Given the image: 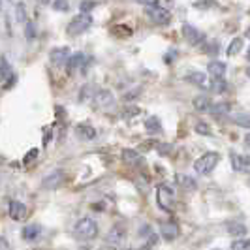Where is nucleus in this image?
<instances>
[{
    "instance_id": "1",
    "label": "nucleus",
    "mask_w": 250,
    "mask_h": 250,
    "mask_svg": "<svg viewBox=\"0 0 250 250\" xmlns=\"http://www.w3.org/2000/svg\"><path fill=\"white\" fill-rule=\"evenodd\" d=\"M74 233L79 241H92V239L98 237V222L90 216H83L77 220Z\"/></svg>"
},
{
    "instance_id": "2",
    "label": "nucleus",
    "mask_w": 250,
    "mask_h": 250,
    "mask_svg": "<svg viewBox=\"0 0 250 250\" xmlns=\"http://www.w3.org/2000/svg\"><path fill=\"white\" fill-rule=\"evenodd\" d=\"M156 201L158 207L166 213H173L175 211V190L169 185H160L156 188Z\"/></svg>"
},
{
    "instance_id": "3",
    "label": "nucleus",
    "mask_w": 250,
    "mask_h": 250,
    "mask_svg": "<svg viewBox=\"0 0 250 250\" xmlns=\"http://www.w3.org/2000/svg\"><path fill=\"white\" fill-rule=\"evenodd\" d=\"M218 162H220V154L214 152V150H209V152L201 154L200 158L194 162V169H196V173H200V175H207V173H211L214 167H216Z\"/></svg>"
},
{
    "instance_id": "4",
    "label": "nucleus",
    "mask_w": 250,
    "mask_h": 250,
    "mask_svg": "<svg viewBox=\"0 0 250 250\" xmlns=\"http://www.w3.org/2000/svg\"><path fill=\"white\" fill-rule=\"evenodd\" d=\"M92 25V15L90 13H79V15H75L74 19L70 21V25H68V34L70 36H77V34H83L87 28H90Z\"/></svg>"
},
{
    "instance_id": "5",
    "label": "nucleus",
    "mask_w": 250,
    "mask_h": 250,
    "mask_svg": "<svg viewBox=\"0 0 250 250\" xmlns=\"http://www.w3.org/2000/svg\"><path fill=\"white\" fill-rule=\"evenodd\" d=\"M147 17L158 26H167L171 23V13L166 8H160V6H149L147 8Z\"/></svg>"
},
{
    "instance_id": "6",
    "label": "nucleus",
    "mask_w": 250,
    "mask_h": 250,
    "mask_svg": "<svg viewBox=\"0 0 250 250\" xmlns=\"http://www.w3.org/2000/svg\"><path fill=\"white\" fill-rule=\"evenodd\" d=\"M92 104L96 105V109H111L113 105H115V96L107 88H100V90L94 92Z\"/></svg>"
},
{
    "instance_id": "7",
    "label": "nucleus",
    "mask_w": 250,
    "mask_h": 250,
    "mask_svg": "<svg viewBox=\"0 0 250 250\" xmlns=\"http://www.w3.org/2000/svg\"><path fill=\"white\" fill-rule=\"evenodd\" d=\"M125 239H126V228L123 224H117L107 231L105 243H107L109 247H121V245L125 243Z\"/></svg>"
},
{
    "instance_id": "8",
    "label": "nucleus",
    "mask_w": 250,
    "mask_h": 250,
    "mask_svg": "<svg viewBox=\"0 0 250 250\" xmlns=\"http://www.w3.org/2000/svg\"><path fill=\"white\" fill-rule=\"evenodd\" d=\"M181 30H183V38L187 40L190 45H200V43L205 42V34L200 32L196 26H192L190 23H185Z\"/></svg>"
},
{
    "instance_id": "9",
    "label": "nucleus",
    "mask_w": 250,
    "mask_h": 250,
    "mask_svg": "<svg viewBox=\"0 0 250 250\" xmlns=\"http://www.w3.org/2000/svg\"><path fill=\"white\" fill-rule=\"evenodd\" d=\"M85 62H87V55H85V53H81V51L72 53V55L68 57V61H66V72H68V75H72L75 70L83 68Z\"/></svg>"
},
{
    "instance_id": "10",
    "label": "nucleus",
    "mask_w": 250,
    "mask_h": 250,
    "mask_svg": "<svg viewBox=\"0 0 250 250\" xmlns=\"http://www.w3.org/2000/svg\"><path fill=\"white\" fill-rule=\"evenodd\" d=\"M8 214L12 216V220H17V222H21V220H25V218H26V214H28V209H26L25 203L13 200V201H10V205H8Z\"/></svg>"
},
{
    "instance_id": "11",
    "label": "nucleus",
    "mask_w": 250,
    "mask_h": 250,
    "mask_svg": "<svg viewBox=\"0 0 250 250\" xmlns=\"http://www.w3.org/2000/svg\"><path fill=\"white\" fill-rule=\"evenodd\" d=\"M75 136L79 139H85V141H92V139H96L98 132H96L94 126L88 125V123H79L75 126Z\"/></svg>"
},
{
    "instance_id": "12",
    "label": "nucleus",
    "mask_w": 250,
    "mask_h": 250,
    "mask_svg": "<svg viewBox=\"0 0 250 250\" xmlns=\"http://www.w3.org/2000/svg\"><path fill=\"white\" fill-rule=\"evenodd\" d=\"M70 55H72L70 47H53L49 53V61L57 66H66V61Z\"/></svg>"
},
{
    "instance_id": "13",
    "label": "nucleus",
    "mask_w": 250,
    "mask_h": 250,
    "mask_svg": "<svg viewBox=\"0 0 250 250\" xmlns=\"http://www.w3.org/2000/svg\"><path fill=\"white\" fill-rule=\"evenodd\" d=\"M64 181H66V173H64V171H53V173H49V175L43 179L42 187L49 188V190H55V188L62 187Z\"/></svg>"
},
{
    "instance_id": "14",
    "label": "nucleus",
    "mask_w": 250,
    "mask_h": 250,
    "mask_svg": "<svg viewBox=\"0 0 250 250\" xmlns=\"http://www.w3.org/2000/svg\"><path fill=\"white\" fill-rule=\"evenodd\" d=\"M179 233H181V229H179L177 222H162V224H160V235H162V239H166L167 243L175 241V239L179 237Z\"/></svg>"
},
{
    "instance_id": "15",
    "label": "nucleus",
    "mask_w": 250,
    "mask_h": 250,
    "mask_svg": "<svg viewBox=\"0 0 250 250\" xmlns=\"http://www.w3.org/2000/svg\"><path fill=\"white\" fill-rule=\"evenodd\" d=\"M121 158H123V162L128 164V166H139V164L143 162V156H141L136 149H123Z\"/></svg>"
},
{
    "instance_id": "16",
    "label": "nucleus",
    "mask_w": 250,
    "mask_h": 250,
    "mask_svg": "<svg viewBox=\"0 0 250 250\" xmlns=\"http://www.w3.org/2000/svg\"><path fill=\"white\" fill-rule=\"evenodd\" d=\"M139 237L147 239V245H145V247H154V245L158 243V235L154 233V229H152L150 224H143L139 228Z\"/></svg>"
},
{
    "instance_id": "17",
    "label": "nucleus",
    "mask_w": 250,
    "mask_h": 250,
    "mask_svg": "<svg viewBox=\"0 0 250 250\" xmlns=\"http://www.w3.org/2000/svg\"><path fill=\"white\" fill-rule=\"evenodd\" d=\"M187 81L190 83H194V85H198L201 88H209V77L207 74H201V72H188L187 74Z\"/></svg>"
},
{
    "instance_id": "18",
    "label": "nucleus",
    "mask_w": 250,
    "mask_h": 250,
    "mask_svg": "<svg viewBox=\"0 0 250 250\" xmlns=\"http://www.w3.org/2000/svg\"><path fill=\"white\" fill-rule=\"evenodd\" d=\"M175 185L177 187H181V188H185V190H196V188H198L196 181H194L190 175H185V173H177Z\"/></svg>"
},
{
    "instance_id": "19",
    "label": "nucleus",
    "mask_w": 250,
    "mask_h": 250,
    "mask_svg": "<svg viewBox=\"0 0 250 250\" xmlns=\"http://www.w3.org/2000/svg\"><path fill=\"white\" fill-rule=\"evenodd\" d=\"M145 130H147V134L150 136H156V134H160L162 132V123H160V119L158 117H149V119H145Z\"/></svg>"
},
{
    "instance_id": "20",
    "label": "nucleus",
    "mask_w": 250,
    "mask_h": 250,
    "mask_svg": "<svg viewBox=\"0 0 250 250\" xmlns=\"http://www.w3.org/2000/svg\"><path fill=\"white\" fill-rule=\"evenodd\" d=\"M40 233H42V226L40 224H26L25 228H23V239L25 241H36L38 237H40Z\"/></svg>"
},
{
    "instance_id": "21",
    "label": "nucleus",
    "mask_w": 250,
    "mask_h": 250,
    "mask_svg": "<svg viewBox=\"0 0 250 250\" xmlns=\"http://www.w3.org/2000/svg\"><path fill=\"white\" fill-rule=\"evenodd\" d=\"M207 72H209L211 77H222L226 74V64L222 61H213L207 66Z\"/></svg>"
},
{
    "instance_id": "22",
    "label": "nucleus",
    "mask_w": 250,
    "mask_h": 250,
    "mask_svg": "<svg viewBox=\"0 0 250 250\" xmlns=\"http://www.w3.org/2000/svg\"><path fill=\"white\" fill-rule=\"evenodd\" d=\"M228 233L231 235V237H245L247 233H249V229H247V226L245 224H239V222H233V224H228Z\"/></svg>"
},
{
    "instance_id": "23",
    "label": "nucleus",
    "mask_w": 250,
    "mask_h": 250,
    "mask_svg": "<svg viewBox=\"0 0 250 250\" xmlns=\"http://www.w3.org/2000/svg\"><path fill=\"white\" fill-rule=\"evenodd\" d=\"M211 104H213V102H211V98H209V96L201 94V96H198V98H194V109H196V111L205 113V111H209Z\"/></svg>"
},
{
    "instance_id": "24",
    "label": "nucleus",
    "mask_w": 250,
    "mask_h": 250,
    "mask_svg": "<svg viewBox=\"0 0 250 250\" xmlns=\"http://www.w3.org/2000/svg\"><path fill=\"white\" fill-rule=\"evenodd\" d=\"M231 109V104L229 102H218V104H211V107H209V113L211 115H228Z\"/></svg>"
},
{
    "instance_id": "25",
    "label": "nucleus",
    "mask_w": 250,
    "mask_h": 250,
    "mask_svg": "<svg viewBox=\"0 0 250 250\" xmlns=\"http://www.w3.org/2000/svg\"><path fill=\"white\" fill-rule=\"evenodd\" d=\"M209 88H211L213 92H226V90H228V81L224 79V75H222V77H211Z\"/></svg>"
},
{
    "instance_id": "26",
    "label": "nucleus",
    "mask_w": 250,
    "mask_h": 250,
    "mask_svg": "<svg viewBox=\"0 0 250 250\" xmlns=\"http://www.w3.org/2000/svg\"><path fill=\"white\" fill-rule=\"evenodd\" d=\"M12 74H13L12 66H10V62H8V59L2 55V57H0V81H6Z\"/></svg>"
},
{
    "instance_id": "27",
    "label": "nucleus",
    "mask_w": 250,
    "mask_h": 250,
    "mask_svg": "<svg viewBox=\"0 0 250 250\" xmlns=\"http://www.w3.org/2000/svg\"><path fill=\"white\" fill-rule=\"evenodd\" d=\"M113 34L119 38H130L134 34V28L130 25H115L113 26Z\"/></svg>"
},
{
    "instance_id": "28",
    "label": "nucleus",
    "mask_w": 250,
    "mask_h": 250,
    "mask_svg": "<svg viewBox=\"0 0 250 250\" xmlns=\"http://www.w3.org/2000/svg\"><path fill=\"white\" fill-rule=\"evenodd\" d=\"M241 49H243V38H233L228 45V57H235Z\"/></svg>"
},
{
    "instance_id": "29",
    "label": "nucleus",
    "mask_w": 250,
    "mask_h": 250,
    "mask_svg": "<svg viewBox=\"0 0 250 250\" xmlns=\"http://www.w3.org/2000/svg\"><path fill=\"white\" fill-rule=\"evenodd\" d=\"M231 121L237 126H243V128H249L250 130V115H245V113H237L231 117Z\"/></svg>"
},
{
    "instance_id": "30",
    "label": "nucleus",
    "mask_w": 250,
    "mask_h": 250,
    "mask_svg": "<svg viewBox=\"0 0 250 250\" xmlns=\"http://www.w3.org/2000/svg\"><path fill=\"white\" fill-rule=\"evenodd\" d=\"M141 109H139L138 105H132V104H128L125 109H123V119H132V117H136L139 115Z\"/></svg>"
},
{
    "instance_id": "31",
    "label": "nucleus",
    "mask_w": 250,
    "mask_h": 250,
    "mask_svg": "<svg viewBox=\"0 0 250 250\" xmlns=\"http://www.w3.org/2000/svg\"><path fill=\"white\" fill-rule=\"evenodd\" d=\"M15 17H17L19 23H25L26 21V6L23 2H19V4L15 6Z\"/></svg>"
},
{
    "instance_id": "32",
    "label": "nucleus",
    "mask_w": 250,
    "mask_h": 250,
    "mask_svg": "<svg viewBox=\"0 0 250 250\" xmlns=\"http://www.w3.org/2000/svg\"><path fill=\"white\" fill-rule=\"evenodd\" d=\"M194 130H196V134H200V136H213V128L207 125V123H198Z\"/></svg>"
},
{
    "instance_id": "33",
    "label": "nucleus",
    "mask_w": 250,
    "mask_h": 250,
    "mask_svg": "<svg viewBox=\"0 0 250 250\" xmlns=\"http://www.w3.org/2000/svg\"><path fill=\"white\" fill-rule=\"evenodd\" d=\"M51 6H53V10H57V12H62V13H66L68 10H70V4H68L66 0H55Z\"/></svg>"
},
{
    "instance_id": "34",
    "label": "nucleus",
    "mask_w": 250,
    "mask_h": 250,
    "mask_svg": "<svg viewBox=\"0 0 250 250\" xmlns=\"http://www.w3.org/2000/svg\"><path fill=\"white\" fill-rule=\"evenodd\" d=\"M239 171L250 175V156H241V160H239Z\"/></svg>"
},
{
    "instance_id": "35",
    "label": "nucleus",
    "mask_w": 250,
    "mask_h": 250,
    "mask_svg": "<svg viewBox=\"0 0 250 250\" xmlns=\"http://www.w3.org/2000/svg\"><path fill=\"white\" fill-rule=\"evenodd\" d=\"M94 8H96V2H92V0H83V2L79 4V10L83 13H90Z\"/></svg>"
},
{
    "instance_id": "36",
    "label": "nucleus",
    "mask_w": 250,
    "mask_h": 250,
    "mask_svg": "<svg viewBox=\"0 0 250 250\" xmlns=\"http://www.w3.org/2000/svg\"><path fill=\"white\" fill-rule=\"evenodd\" d=\"M38 154H40V149L38 147H34V149H30L28 152L25 154V158H23V164H30V162H34L38 158Z\"/></svg>"
},
{
    "instance_id": "37",
    "label": "nucleus",
    "mask_w": 250,
    "mask_h": 250,
    "mask_svg": "<svg viewBox=\"0 0 250 250\" xmlns=\"http://www.w3.org/2000/svg\"><path fill=\"white\" fill-rule=\"evenodd\" d=\"M25 36L28 38V40H34V38H36V28H34V23L25 21Z\"/></svg>"
},
{
    "instance_id": "38",
    "label": "nucleus",
    "mask_w": 250,
    "mask_h": 250,
    "mask_svg": "<svg viewBox=\"0 0 250 250\" xmlns=\"http://www.w3.org/2000/svg\"><path fill=\"white\" fill-rule=\"evenodd\" d=\"M231 249H250V239L239 237L237 241L231 243Z\"/></svg>"
},
{
    "instance_id": "39",
    "label": "nucleus",
    "mask_w": 250,
    "mask_h": 250,
    "mask_svg": "<svg viewBox=\"0 0 250 250\" xmlns=\"http://www.w3.org/2000/svg\"><path fill=\"white\" fill-rule=\"evenodd\" d=\"M94 96V92L90 90V87H83L81 88V96H79V100L85 102V98H92Z\"/></svg>"
},
{
    "instance_id": "40",
    "label": "nucleus",
    "mask_w": 250,
    "mask_h": 250,
    "mask_svg": "<svg viewBox=\"0 0 250 250\" xmlns=\"http://www.w3.org/2000/svg\"><path fill=\"white\" fill-rule=\"evenodd\" d=\"M171 149H173V147H171L169 143H164V145H158V152H160V154H164V156H166V154H169V152H171Z\"/></svg>"
},
{
    "instance_id": "41",
    "label": "nucleus",
    "mask_w": 250,
    "mask_h": 250,
    "mask_svg": "<svg viewBox=\"0 0 250 250\" xmlns=\"http://www.w3.org/2000/svg\"><path fill=\"white\" fill-rule=\"evenodd\" d=\"M194 6L196 8H209V6H213V0H198V2H194Z\"/></svg>"
},
{
    "instance_id": "42",
    "label": "nucleus",
    "mask_w": 250,
    "mask_h": 250,
    "mask_svg": "<svg viewBox=\"0 0 250 250\" xmlns=\"http://www.w3.org/2000/svg\"><path fill=\"white\" fill-rule=\"evenodd\" d=\"M139 4H143L145 8H149V6H158V2L160 0H138Z\"/></svg>"
},
{
    "instance_id": "43",
    "label": "nucleus",
    "mask_w": 250,
    "mask_h": 250,
    "mask_svg": "<svg viewBox=\"0 0 250 250\" xmlns=\"http://www.w3.org/2000/svg\"><path fill=\"white\" fill-rule=\"evenodd\" d=\"M177 55V51H169L167 55H166V62L167 64H171V61H173V57Z\"/></svg>"
},
{
    "instance_id": "44",
    "label": "nucleus",
    "mask_w": 250,
    "mask_h": 250,
    "mask_svg": "<svg viewBox=\"0 0 250 250\" xmlns=\"http://www.w3.org/2000/svg\"><path fill=\"white\" fill-rule=\"evenodd\" d=\"M49 139H51V128H45V139H43V147H47Z\"/></svg>"
},
{
    "instance_id": "45",
    "label": "nucleus",
    "mask_w": 250,
    "mask_h": 250,
    "mask_svg": "<svg viewBox=\"0 0 250 250\" xmlns=\"http://www.w3.org/2000/svg\"><path fill=\"white\" fill-rule=\"evenodd\" d=\"M245 145H247V147H250V134H247V136H245Z\"/></svg>"
},
{
    "instance_id": "46",
    "label": "nucleus",
    "mask_w": 250,
    "mask_h": 250,
    "mask_svg": "<svg viewBox=\"0 0 250 250\" xmlns=\"http://www.w3.org/2000/svg\"><path fill=\"white\" fill-rule=\"evenodd\" d=\"M0 247H2V249H6V247H8V243H6L2 237H0Z\"/></svg>"
},
{
    "instance_id": "47",
    "label": "nucleus",
    "mask_w": 250,
    "mask_h": 250,
    "mask_svg": "<svg viewBox=\"0 0 250 250\" xmlns=\"http://www.w3.org/2000/svg\"><path fill=\"white\" fill-rule=\"evenodd\" d=\"M247 38H250V26L247 28Z\"/></svg>"
},
{
    "instance_id": "48",
    "label": "nucleus",
    "mask_w": 250,
    "mask_h": 250,
    "mask_svg": "<svg viewBox=\"0 0 250 250\" xmlns=\"http://www.w3.org/2000/svg\"><path fill=\"white\" fill-rule=\"evenodd\" d=\"M40 2H42V4H49V0H40Z\"/></svg>"
},
{
    "instance_id": "49",
    "label": "nucleus",
    "mask_w": 250,
    "mask_h": 250,
    "mask_svg": "<svg viewBox=\"0 0 250 250\" xmlns=\"http://www.w3.org/2000/svg\"><path fill=\"white\" fill-rule=\"evenodd\" d=\"M247 59L250 61V47H249V53H247Z\"/></svg>"
},
{
    "instance_id": "50",
    "label": "nucleus",
    "mask_w": 250,
    "mask_h": 250,
    "mask_svg": "<svg viewBox=\"0 0 250 250\" xmlns=\"http://www.w3.org/2000/svg\"><path fill=\"white\" fill-rule=\"evenodd\" d=\"M247 75H249V77H250V66H249V70H247Z\"/></svg>"
},
{
    "instance_id": "51",
    "label": "nucleus",
    "mask_w": 250,
    "mask_h": 250,
    "mask_svg": "<svg viewBox=\"0 0 250 250\" xmlns=\"http://www.w3.org/2000/svg\"><path fill=\"white\" fill-rule=\"evenodd\" d=\"M0 10H2V0H0Z\"/></svg>"
}]
</instances>
